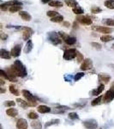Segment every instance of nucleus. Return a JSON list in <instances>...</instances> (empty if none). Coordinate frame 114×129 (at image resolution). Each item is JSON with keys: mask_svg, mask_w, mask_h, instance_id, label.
<instances>
[{"mask_svg": "<svg viewBox=\"0 0 114 129\" xmlns=\"http://www.w3.org/2000/svg\"><path fill=\"white\" fill-rule=\"evenodd\" d=\"M60 122V120L59 119H53L51 120H50V121L46 122V123L45 124V127H49L50 126H51V125H58Z\"/></svg>", "mask_w": 114, "mask_h": 129, "instance_id": "nucleus-28", "label": "nucleus"}, {"mask_svg": "<svg viewBox=\"0 0 114 129\" xmlns=\"http://www.w3.org/2000/svg\"><path fill=\"white\" fill-rule=\"evenodd\" d=\"M104 89H105L104 84H99L98 88L95 89H93V90L91 91L90 94L92 95H99L101 94V92H102L103 90H104Z\"/></svg>", "mask_w": 114, "mask_h": 129, "instance_id": "nucleus-17", "label": "nucleus"}, {"mask_svg": "<svg viewBox=\"0 0 114 129\" xmlns=\"http://www.w3.org/2000/svg\"><path fill=\"white\" fill-rule=\"evenodd\" d=\"M70 109L69 107L67 106H59V107H56L52 109V112L54 114H64L66 110Z\"/></svg>", "mask_w": 114, "mask_h": 129, "instance_id": "nucleus-14", "label": "nucleus"}, {"mask_svg": "<svg viewBox=\"0 0 114 129\" xmlns=\"http://www.w3.org/2000/svg\"><path fill=\"white\" fill-rule=\"evenodd\" d=\"M85 75L84 72H78V73H76V75H75V77H74V80L75 81H78V80H80L81 78H82Z\"/></svg>", "mask_w": 114, "mask_h": 129, "instance_id": "nucleus-38", "label": "nucleus"}, {"mask_svg": "<svg viewBox=\"0 0 114 129\" xmlns=\"http://www.w3.org/2000/svg\"><path fill=\"white\" fill-rule=\"evenodd\" d=\"M33 46H34V44H33L32 41L31 40H28V42H27L26 44V47H25V49H24V52L26 53H29L31 51H32L33 49Z\"/></svg>", "mask_w": 114, "mask_h": 129, "instance_id": "nucleus-21", "label": "nucleus"}, {"mask_svg": "<svg viewBox=\"0 0 114 129\" xmlns=\"http://www.w3.org/2000/svg\"><path fill=\"white\" fill-rule=\"evenodd\" d=\"M73 10V12L75 14H76V15H82V14L84 13V10L82 8H81L80 6H76V7H75L72 9Z\"/></svg>", "mask_w": 114, "mask_h": 129, "instance_id": "nucleus-29", "label": "nucleus"}, {"mask_svg": "<svg viewBox=\"0 0 114 129\" xmlns=\"http://www.w3.org/2000/svg\"><path fill=\"white\" fill-rule=\"evenodd\" d=\"M65 43L68 45H74L75 43L76 42V37H73V36H69L68 35V37L65 40Z\"/></svg>", "mask_w": 114, "mask_h": 129, "instance_id": "nucleus-23", "label": "nucleus"}, {"mask_svg": "<svg viewBox=\"0 0 114 129\" xmlns=\"http://www.w3.org/2000/svg\"><path fill=\"white\" fill-rule=\"evenodd\" d=\"M19 15H20L21 17H22V19L26 21V22H29V21H31V19H32V16H31V15L27 11L21 10V11L19 12Z\"/></svg>", "mask_w": 114, "mask_h": 129, "instance_id": "nucleus-15", "label": "nucleus"}, {"mask_svg": "<svg viewBox=\"0 0 114 129\" xmlns=\"http://www.w3.org/2000/svg\"><path fill=\"white\" fill-rule=\"evenodd\" d=\"M49 6L51 7H62L63 6V3L61 1H59V0H51L49 3Z\"/></svg>", "mask_w": 114, "mask_h": 129, "instance_id": "nucleus-22", "label": "nucleus"}, {"mask_svg": "<svg viewBox=\"0 0 114 129\" xmlns=\"http://www.w3.org/2000/svg\"><path fill=\"white\" fill-rule=\"evenodd\" d=\"M91 45H92L93 47H94V48H96V49H98V50L101 49V47H102V46H101L98 42H92V43H91Z\"/></svg>", "mask_w": 114, "mask_h": 129, "instance_id": "nucleus-42", "label": "nucleus"}, {"mask_svg": "<svg viewBox=\"0 0 114 129\" xmlns=\"http://www.w3.org/2000/svg\"><path fill=\"white\" fill-rule=\"evenodd\" d=\"M76 21L84 25H91L93 23V21L89 16H83L82 15H78L76 16Z\"/></svg>", "mask_w": 114, "mask_h": 129, "instance_id": "nucleus-6", "label": "nucleus"}, {"mask_svg": "<svg viewBox=\"0 0 114 129\" xmlns=\"http://www.w3.org/2000/svg\"><path fill=\"white\" fill-rule=\"evenodd\" d=\"M93 68V61L91 59H85L81 64V69L82 71H88Z\"/></svg>", "mask_w": 114, "mask_h": 129, "instance_id": "nucleus-7", "label": "nucleus"}, {"mask_svg": "<svg viewBox=\"0 0 114 129\" xmlns=\"http://www.w3.org/2000/svg\"><path fill=\"white\" fill-rule=\"evenodd\" d=\"M40 1H41V3H43V4H49L51 0H40Z\"/></svg>", "mask_w": 114, "mask_h": 129, "instance_id": "nucleus-47", "label": "nucleus"}, {"mask_svg": "<svg viewBox=\"0 0 114 129\" xmlns=\"http://www.w3.org/2000/svg\"><path fill=\"white\" fill-rule=\"evenodd\" d=\"M37 110H38L39 113L40 114H45V113H50L51 111V108L48 107V106H45V105H40L38 106L37 108Z\"/></svg>", "mask_w": 114, "mask_h": 129, "instance_id": "nucleus-16", "label": "nucleus"}, {"mask_svg": "<svg viewBox=\"0 0 114 129\" xmlns=\"http://www.w3.org/2000/svg\"><path fill=\"white\" fill-rule=\"evenodd\" d=\"M22 29H23L22 38H23L24 41H28V39L30 38L31 35L33 34V30L31 29L30 28H28V27H24V28H22Z\"/></svg>", "mask_w": 114, "mask_h": 129, "instance_id": "nucleus-13", "label": "nucleus"}, {"mask_svg": "<svg viewBox=\"0 0 114 129\" xmlns=\"http://www.w3.org/2000/svg\"><path fill=\"white\" fill-rule=\"evenodd\" d=\"M100 40L101 41H103V42H110V41L114 40V36L110 35H104L100 37Z\"/></svg>", "mask_w": 114, "mask_h": 129, "instance_id": "nucleus-20", "label": "nucleus"}, {"mask_svg": "<svg viewBox=\"0 0 114 129\" xmlns=\"http://www.w3.org/2000/svg\"><path fill=\"white\" fill-rule=\"evenodd\" d=\"M63 26L66 27V28H69V27L70 26V23L69 22H63Z\"/></svg>", "mask_w": 114, "mask_h": 129, "instance_id": "nucleus-45", "label": "nucleus"}, {"mask_svg": "<svg viewBox=\"0 0 114 129\" xmlns=\"http://www.w3.org/2000/svg\"><path fill=\"white\" fill-rule=\"evenodd\" d=\"M98 78L100 84H104V85L105 84H108L109 81L111 80V77L107 74H99Z\"/></svg>", "mask_w": 114, "mask_h": 129, "instance_id": "nucleus-12", "label": "nucleus"}, {"mask_svg": "<svg viewBox=\"0 0 114 129\" xmlns=\"http://www.w3.org/2000/svg\"><path fill=\"white\" fill-rule=\"evenodd\" d=\"M28 117L29 118V119H31V120H36V119H38L39 115L36 113H35V112L31 111V112H29V113H28Z\"/></svg>", "mask_w": 114, "mask_h": 129, "instance_id": "nucleus-33", "label": "nucleus"}, {"mask_svg": "<svg viewBox=\"0 0 114 129\" xmlns=\"http://www.w3.org/2000/svg\"><path fill=\"white\" fill-rule=\"evenodd\" d=\"M0 129H3V126H2L1 124H0Z\"/></svg>", "mask_w": 114, "mask_h": 129, "instance_id": "nucleus-51", "label": "nucleus"}, {"mask_svg": "<svg viewBox=\"0 0 114 129\" xmlns=\"http://www.w3.org/2000/svg\"><path fill=\"white\" fill-rule=\"evenodd\" d=\"M6 114L7 115L10 116V117H16L18 115V110L14 108H10L6 110Z\"/></svg>", "mask_w": 114, "mask_h": 129, "instance_id": "nucleus-19", "label": "nucleus"}, {"mask_svg": "<svg viewBox=\"0 0 114 129\" xmlns=\"http://www.w3.org/2000/svg\"><path fill=\"white\" fill-rule=\"evenodd\" d=\"M0 77H1V78H5V79H6V80H9V77H8L7 72H6L5 71H4V70L0 69Z\"/></svg>", "mask_w": 114, "mask_h": 129, "instance_id": "nucleus-40", "label": "nucleus"}, {"mask_svg": "<svg viewBox=\"0 0 114 129\" xmlns=\"http://www.w3.org/2000/svg\"><path fill=\"white\" fill-rule=\"evenodd\" d=\"M22 7L21 5H13L9 8V10L11 12V13H15V12L21 11V10H22Z\"/></svg>", "mask_w": 114, "mask_h": 129, "instance_id": "nucleus-27", "label": "nucleus"}, {"mask_svg": "<svg viewBox=\"0 0 114 129\" xmlns=\"http://www.w3.org/2000/svg\"><path fill=\"white\" fill-rule=\"evenodd\" d=\"M72 78H73V77H72L71 75H69V76L65 77V81H67V82H70Z\"/></svg>", "mask_w": 114, "mask_h": 129, "instance_id": "nucleus-44", "label": "nucleus"}, {"mask_svg": "<svg viewBox=\"0 0 114 129\" xmlns=\"http://www.w3.org/2000/svg\"><path fill=\"white\" fill-rule=\"evenodd\" d=\"M9 89H10V93H12L14 95H16V96L19 95V90L16 88V86H14V85H10Z\"/></svg>", "mask_w": 114, "mask_h": 129, "instance_id": "nucleus-31", "label": "nucleus"}, {"mask_svg": "<svg viewBox=\"0 0 114 129\" xmlns=\"http://www.w3.org/2000/svg\"><path fill=\"white\" fill-rule=\"evenodd\" d=\"M111 89H114V82L111 84Z\"/></svg>", "mask_w": 114, "mask_h": 129, "instance_id": "nucleus-50", "label": "nucleus"}, {"mask_svg": "<svg viewBox=\"0 0 114 129\" xmlns=\"http://www.w3.org/2000/svg\"><path fill=\"white\" fill-rule=\"evenodd\" d=\"M68 116H69L70 119L72 120L79 119V116H78V114L76 113H75V112H71V113H70L69 114H68Z\"/></svg>", "mask_w": 114, "mask_h": 129, "instance_id": "nucleus-36", "label": "nucleus"}, {"mask_svg": "<svg viewBox=\"0 0 114 129\" xmlns=\"http://www.w3.org/2000/svg\"><path fill=\"white\" fill-rule=\"evenodd\" d=\"M105 6L106 8H108L110 10H113L114 9V0H106L104 3Z\"/></svg>", "mask_w": 114, "mask_h": 129, "instance_id": "nucleus-26", "label": "nucleus"}, {"mask_svg": "<svg viewBox=\"0 0 114 129\" xmlns=\"http://www.w3.org/2000/svg\"><path fill=\"white\" fill-rule=\"evenodd\" d=\"M28 126V121L23 118H21L16 121V128L17 129H27Z\"/></svg>", "mask_w": 114, "mask_h": 129, "instance_id": "nucleus-11", "label": "nucleus"}, {"mask_svg": "<svg viewBox=\"0 0 114 129\" xmlns=\"http://www.w3.org/2000/svg\"><path fill=\"white\" fill-rule=\"evenodd\" d=\"M31 126L34 129H41L42 128V125L39 120H34L31 122Z\"/></svg>", "mask_w": 114, "mask_h": 129, "instance_id": "nucleus-25", "label": "nucleus"}, {"mask_svg": "<svg viewBox=\"0 0 114 129\" xmlns=\"http://www.w3.org/2000/svg\"><path fill=\"white\" fill-rule=\"evenodd\" d=\"M46 15L51 18V17H54V16H58L59 14H58V12L55 11V10H48V11L46 12Z\"/></svg>", "mask_w": 114, "mask_h": 129, "instance_id": "nucleus-39", "label": "nucleus"}, {"mask_svg": "<svg viewBox=\"0 0 114 129\" xmlns=\"http://www.w3.org/2000/svg\"><path fill=\"white\" fill-rule=\"evenodd\" d=\"M101 100H102V96H99V97H97L96 99L93 100V101L91 102V105H92V106H96V105H99V103H100Z\"/></svg>", "mask_w": 114, "mask_h": 129, "instance_id": "nucleus-35", "label": "nucleus"}, {"mask_svg": "<svg viewBox=\"0 0 114 129\" xmlns=\"http://www.w3.org/2000/svg\"><path fill=\"white\" fill-rule=\"evenodd\" d=\"M48 40L52 43L53 45H59L61 44L62 41L61 38L59 37V34L55 32H51L48 34Z\"/></svg>", "mask_w": 114, "mask_h": 129, "instance_id": "nucleus-4", "label": "nucleus"}, {"mask_svg": "<svg viewBox=\"0 0 114 129\" xmlns=\"http://www.w3.org/2000/svg\"><path fill=\"white\" fill-rule=\"evenodd\" d=\"M95 30L99 33H103L105 35H109V33H111L113 31V28L110 27H104V26H98L95 28Z\"/></svg>", "mask_w": 114, "mask_h": 129, "instance_id": "nucleus-10", "label": "nucleus"}, {"mask_svg": "<svg viewBox=\"0 0 114 129\" xmlns=\"http://www.w3.org/2000/svg\"><path fill=\"white\" fill-rule=\"evenodd\" d=\"M109 66H110L111 68H112V69H114V64H109Z\"/></svg>", "mask_w": 114, "mask_h": 129, "instance_id": "nucleus-49", "label": "nucleus"}, {"mask_svg": "<svg viewBox=\"0 0 114 129\" xmlns=\"http://www.w3.org/2000/svg\"><path fill=\"white\" fill-rule=\"evenodd\" d=\"M4 105H5V107L11 108V107H15V106H16V103L14 101H6V102H5Z\"/></svg>", "mask_w": 114, "mask_h": 129, "instance_id": "nucleus-37", "label": "nucleus"}, {"mask_svg": "<svg viewBox=\"0 0 114 129\" xmlns=\"http://www.w3.org/2000/svg\"><path fill=\"white\" fill-rule=\"evenodd\" d=\"M65 3L66 4V5H68L69 7H71L72 9L78 5L77 1H76V0H65Z\"/></svg>", "mask_w": 114, "mask_h": 129, "instance_id": "nucleus-24", "label": "nucleus"}, {"mask_svg": "<svg viewBox=\"0 0 114 129\" xmlns=\"http://www.w3.org/2000/svg\"><path fill=\"white\" fill-rule=\"evenodd\" d=\"M64 21V16L61 15H58L54 16V17H51V22H62Z\"/></svg>", "mask_w": 114, "mask_h": 129, "instance_id": "nucleus-30", "label": "nucleus"}, {"mask_svg": "<svg viewBox=\"0 0 114 129\" xmlns=\"http://www.w3.org/2000/svg\"><path fill=\"white\" fill-rule=\"evenodd\" d=\"M16 102H18V103L20 104V106L23 108V109H26V108L29 107V106H28V102H25L22 99H21V98H17V99H16Z\"/></svg>", "mask_w": 114, "mask_h": 129, "instance_id": "nucleus-32", "label": "nucleus"}, {"mask_svg": "<svg viewBox=\"0 0 114 129\" xmlns=\"http://www.w3.org/2000/svg\"><path fill=\"white\" fill-rule=\"evenodd\" d=\"M22 95H23L25 97V99L27 100V102H28L29 107H34V106L37 105V99L38 98H37L36 96L32 95L29 91L27 90V89H22Z\"/></svg>", "mask_w": 114, "mask_h": 129, "instance_id": "nucleus-2", "label": "nucleus"}, {"mask_svg": "<svg viewBox=\"0 0 114 129\" xmlns=\"http://www.w3.org/2000/svg\"><path fill=\"white\" fill-rule=\"evenodd\" d=\"M21 51H22V45L18 44V45H16L15 47L11 49V51H10V53L12 57L16 58V57H18V56H20Z\"/></svg>", "mask_w": 114, "mask_h": 129, "instance_id": "nucleus-9", "label": "nucleus"}, {"mask_svg": "<svg viewBox=\"0 0 114 129\" xmlns=\"http://www.w3.org/2000/svg\"><path fill=\"white\" fill-rule=\"evenodd\" d=\"M0 58L5 59H10L11 58L10 53L9 51H7L6 49H0Z\"/></svg>", "mask_w": 114, "mask_h": 129, "instance_id": "nucleus-18", "label": "nucleus"}, {"mask_svg": "<svg viewBox=\"0 0 114 129\" xmlns=\"http://www.w3.org/2000/svg\"><path fill=\"white\" fill-rule=\"evenodd\" d=\"M6 92V89L5 88H2L1 86H0V94H3V93H5Z\"/></svg>", "mask_w": 114, "mask_h": 129, "instance_id": "nucleus-46", "label": "nucleus"}, {"mask_svg": "<svg viewBox=\"0 0 114 129\" xmlns=\"http://www.w3.org/2000/svg\"><path fill=\"white\" fill-rule=\"evenodd\" d=\"M102 99L105 103H111L114 99V89H110L109 90H107L104 95V96L102 97Z\"/></svg>", "mask_w": 114, "mask_h": 129, "instance_id": "nucleus-8", "label": "nucleus"}, {"mask_svg": "<svg viewBox=\"0 0 114 129\" xmlns=\"http://www.w3.org/2000/svg\"><path fill=\"white\" fill-rule=\"evenodd\" d=\"M5 84V81H4L2 78H0V86H1V85H4Z\"/></svg>", "mask_w": 114, "mask_h": 129, "instance_id": "nucleus-48", "label": "nucleus"}, {"mask_svg": "<svg viewBox=\"0 0 114 129\" xmlns=\"http://www.w3.org/2000/svg\"><path fill=\"white\" fill-rule=\"evenodd\" d=\"M105 23L107 26H114V20L113 19H107L105 21Z\"/></svg>", "mask_w": 114, "mask_h": 129, "instance_id": "nucleus-43", "label": "nucleus"}, {"mask_svg": "<svg viewBox=\"0 0 114 129\" xmlns=\"http://www.w3.org/2000/svg\"><path fill=\"white\" fill-rule=\"evenodd\" d=\"M82 123H83V126L87 129H96L98 127V122L94 119H89V120H84Z\"/></svg>", "mask_w": 114, "mask_h": 129, "instance_id": "nucleus-5", "label": "nucleus"}, {"mask_svg": "<svg viewBox=\"0 0 114 129\" xmlns=\"http://www.w3.org/2000/svg\"><path fill=\"white\" fill-rule=\"evenodd\" d=\"M111 48H112V49L114 50V44H113L112 46H111Z\"/></svg>", "mask_w": 114, "mask_h": 129, "instance_id": "nucleus-52", "label": "nucleus"}, {"mask_svg": "<svg viewBox=\"0 0 114 129\" xmlns=\"http://www.w3.org/2000/svg\"><path fill=\"white\" fill-rule=\"evenodd\" d=\"M76 54H77V51H76V49L70 48V49H67L65 51L64 55H63V58L65 60H71V59H73L74 58L76 57Z\"/></svg>", "mask_w": 114, "mask_h": 129, "instance_id": "nucleus-3", "label": "nucleus"}, {"mask_svg": "<svg viewBox=\"0 0 114 129\" xmlns=\"http://www.w3.org/2000/svg\"><path fill=\"white\" fill-rule=\"evenodd\" d=\"M100 129H101V128H100Z\"/></svg>", "mask_w": 114, "mask_h": 129, "instance_id": "nucleus-54", "label": "nucleus"}, {"mask_svg": "<svg viewBox=\"0 0 114 129\" xmlns=\"http://www.w3.org/2000/svg\"><path fill=\"white\" fill-rule=\"evenodd\" d=\"M1 28H2V24L0 23V29H1Z\"/></svg>", "mask_w": 114, "mask_h": 129, "instance_id": "nucleus-53", "label": "nucleus"}, {"mask_svg": "<svg viewBox=\"0 0 114 129\" xmlns=\"http://www.w3.org/2000/svg\"><path fill=\"white\" fill-rule=\"evenodd\" d=\"M11 70L14 72V73L16 75V77H20V78H25L28 75L26 67L20 60H16L13 66H10Z\"/></svg>", "mask_w": 114, "mask_h": 129, "instance_id": "nucleus-1", "label": "nucleus"}, {"mask_svg": "<svg viewBox=\"0 0 114 129\" xmlns=\"http://www.w3.org/2000/svg\"><path fill=\"white\" fill-rule=\"evenodd\" d=\"M101 11H102V10L99 7H98V6H93V7H91V12L93 14H98L100 13Z\"/></svg>", "mask_w": 114, "mask_h": 129, "instance_id": "nucleus-34", "label": "nucleus"}, {"mask_svg": "<svg viewBox=\"0 0 114 129\" xmlns=\"http://www.w3.org/2000/svg\"><path fill=\"white\" fill-rule=\"evenodd\" d=\"M76 57H77V62L80 63V62H82L84 60V58H83V55L82 54L79 52H77V54H76Z\"/></svg>", "mask_w": 114, "mask_h": 129, "instance_id": "nucleus-41", "label": "nucleus"}]
</instances>
